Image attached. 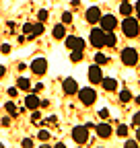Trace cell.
Listing matches in <instances>:
<instances>
[{"label": "cell", "instance_id": "cell-1", "mask_svg": "<svg viewBox=\"0 0 140 148\" xmlns=\"http://www.w3.org/2000/svg\"><path fill=\"white\" fill-rule=\"evenodd\" d=\"M121 31H124L126 37H136V35L140 33V25H138L136 18L126 16V18H124V23H121Z\"/></svg>", "mask_w": 140, "mask_h": 148}, {"label": "cell", "instance_id": "cell-2", "mask_svg": "<svg viewBox=\"0 0 140 148\" xmlns=\"http://www.w3.org/2000/svg\"><path fill=\"white\" fill-rule=\"evenodd\" d=\"M121 64H124V66H136L138 64V51L134 47L121 49Z\"/></svg>", "mask_w": 140, "mask_h": 148}, {"label": "cell", "instance_id": "cell-3", "mask_svg": "<svg viewBox=\"0 0 140 148\" xmlns=\"http://www.w3.org/2000/svg\"><path fill=\"white\" fill-rule=\"evenodd\" d=\"M78 99L82 105H93L97 101V92L91 88V86H86V88H78Z\"/></svg>", "mask_w": 140, "mask_h": 148}, {"label": "cell", "instance_id": "cell-4", "mask_svg": "<svg viewBox=\"0 0 140 148\" xmlns=\"http://www.w3.org/2000/svg\"><path fill=\"white\" fill-rule=\"evenodd\" d=\"M72 140L76 144H86V140H89V127L86 125H76L72 130Z\"/></svg>", "mask_w": 140, "mask_h": 148}, {"label": "cell", "instance_id": "cell-5", "mask_svg": "<svg viewBox=\"0 0 140 148\" xmlns=\"http://www.w3.org/2000/svg\"><path fill=\"white\" fill-rule=\"evenodd\" d=\"M91 45H93V47H97V49L105 47V31H103L101 27L91 31Z\"/></svg>", "mask_w": 140, "mask_h": 148}, {"label": "cell", "instance_id": "cell-6", "mask_svg": "<svg viewBox=\"0 0 140 148\" xmlns=\"http://www.w3.org/2000/svg\"><path fill=\"white\" fill-rule=\"evenodd\" d=\"M31 70H33V74H37V76H43L47 72V60L45 58H35L33 64H31Z\"/></svg>", "mask_w": 140, "mask_h": 148}, {"label": "cell", "instance_id": "cell-7", "mask_svg": "<svg viewBox=\"0 0 140 148\" xmlns=\"http://www.w3.org/2000/svg\"><path fill=\"white\" fill-rule=\"evenodd\" d=\"M99 25H101L103 31H113L115 25H117V21H115V16H113V14H101Z\"/></svg>", "mask_w": 140, "mask_h": 148}, {"label": "cell", "instance_id": "cell-8", "mask_svg": "<svg viewBox=\"0 0 140 148\" xmlns=\"http://www.w3.org/2000/svg\"><path fill=\"white\" fill-rule=\"evenodd\" d=\"M89 80H91V84H97V82L103 80V72H101V66L99 64H95V66L89 68Z\"/></svg>", "mask_w": 140, "mask_h": 148}, {"label": "cell", "instance_id": "cell-9", "mask_svg": "<svg viewBox=\"0 0 140 148\" xmlns=\"http://www.w3.org/2000/svg\"><path fill=\"white\" fill-rule=\"evenodd\" d=\"M62 90L66 92V95H74V92H78V82H76L74 78H64Z\"/></svg>", "mask_w": 140, "mask_h": 148}, {"label": "cell", "instance_id": "cell-10", "mask_svg": "<svg viewBox=\"0 0 140 148\" xmlns=\"http://www.w3.org/2000/svg\"><path fill=\"white\" fill-rule=\"evenodd\" d=\"M66 47L68 49H84V41L80 39V37H74V35H70V37H66Z\"/></svg>", "mask_w": 140, "mask_h": 148}, {"label": "cell", "instance_id": "cell-11", "mask_svg": "<svg viewBox=\"0 0 140 148\" xmlns=\"http://www.w3.org/2000/svg\"><path fill=\"white\" fill-rule=\"evenodd\" d=\"M97 136H99V138H103V140H107V138L111 136V125H109L107 121L99 123V125H97Z\"/></svg>", "mask_w": 140, "mask_h": 148}, {"label": "cell", "instance_id": "cell-12", "mask_svg": "<svg viewBox=\"0 0 140 148\" xmlns=\"http://www.w3.org/2000/svg\"><path fill=\"white\" fill-rule=\"evenodd\" d=\"M84 16H86V21H89L91 25H93V23H99V18H101V10H99L97 6H91L89 10H86V14H84Z\"/></svg>", "mask_w": 140, "mask_h": 148}, {"label": "cell", "instance_id": "cell-13", "mask_svg": "<svg viewBox=\"0 0 140 148\" xmlns=\"http://www.w3.org/2000/svg\"><path fill=\"white\" fill-rule=\"evenodd\" d=\"M39 103H41V101H39L37 95H27V97H25V109H31V111H33V109H39Z\"/></svg>", "mask_w": 140, "mask_h": 148}, {"label": "cell", "instance_id": "cell-14", "mask_svg": "<svg viewBox=\"0 0 140 148\" xmlns=\"http://www.w3.org/2000/svg\"><path fill=\"white\" fill-rule=\"evenodd\" d=\"M101 84H103V88L107 90V92H111V90H115V88H117V82H115L113 78H103V80H101Z\"/></svg>", "mask_w": 140, "mask_h": 148}, {"label": "cell", "instance_id": "cell-15", "mask_svg": "<svg viewBox=\"0 0 140 148\" xmlns=\"http://www.w3.org/2000/svg\"><path fill=\"white\" fill-rule=\"evenodd\" d=\"M45 31V27H43V23L39 21V23H33V31H31V35H29V39H33V37H37V35H41Z\"/></svg>", "mask_w": 140, "mask_h": 148}, {"label": "cell", "instance_id": "cell-16", "mask_svg": "<svg viewBox=\"0 0 140 148\" xmlns=\"http://www.w3.org/2000/svg\"><path fill=\"white\" fill-rule=\"evenodd\" d=\"M115 43H117V39H115L113 31H105V45H107V47H113Z\"/></svg>", "mask_w": 140, "mask_h": 148}, {"label": "cell", "instance_id": "cell-17", "mask_svg": "<svg viewBox=\"0 0 140 148\" xmlns=\"http://www.w3.org/2000/svg\"><path fill=\"white\" fill-rule=\"evenodd\" d=\"M132 10H134V6H132L130 2H121V6H119V12L124 14V16H130V14H132Z\"/></svg>", "mask_w": 140, "mask_h": 148}, {"label": "cell", "instance_id": "cell-18", "mask_svg": "<svg viewBox=\"0 0 140 148\" xmlns=\"http://www.w3.org/2000/svg\"><path fill=\"white\" fill-rule=\"evenodd\" d=\"M51 35H54L56 39H62V37L66 35V29H64V25H56V27H54V31H51Z\"/></svg>", "mask_w": 140, "mask_h": 148}, {"label": "cell", "instance_id": "cell-19", "mask_svg": "<svg viewBox=\"0 0 140 148\" xmlns=\"http://www.w3.org/2000/svg\"><path fill=\"white\" fill-rule=\"evenodd\" d=\"M16 86H19V90H27V88L31 86V82H29V78H25V76H21L19 80H16Z\"/></svg>", "mask_w": 140, "mask_h": 148}, {"label": "cell", "instance_id": "cell-20", "mask_svg": "<svg viewBox=\"0 0 140 148\" xmlns=\"http://www.w3.org/2000/svg\"><path fill=\"white\" fill-rule=\"evenodd\" d=\"M80 60H82V51L80 49H72V53H70V62H76L78 64Z\"/></svg>", "mask_w": 140, "mask_h": 148}, {"label": "cell", "instance_id": "cell-21", "mask_svg": "<svg viewBox=\"0 0 140 148\" xmlns=\"http://www.w3.org/2000/svg\"><path fill=\"white\" fill-rule=\"evenodd\" d=\"M107 62H109V58H107V56H105V53H101V51H99V53L95 56V64L103 66V64H107Z\"/></svg>", "mask_w": 140, "mask_h": 148}, {"label": "cell", "instance_id": "cell-22", "mask_svg": "<svg viewBox=\"0 0 140 148\" xmlns=\"http://www.w3.org/2000/svg\"><path fill=\"white\" fill-rule=\"evenodd\" d=\"M130 99H132V92H130V90H121V92H119V101H121V103H128Z\"/></svg>", "mask_w": 140, "mask_h": 148}, {"label": "cell", "instance_id": "cell-23", "mask_svg": "<svg viewBox=\"0 0 140 148\" xmlns=\"http://www.w3.org/2000/svg\"><path fill=\"white\" fill-rule=\"evenodd\" d=\"M117 136H119V138H126V136H128V125L121 123V125L117 127Z\"/></svg>", "mask_w": 140, "mask_h": 148}, {"label": "cell", "instance_id": "cell-24", "mask_svg": "<svg viewBox=\"0 0 140 148\" xmlns=\"http://www.w3.org/2000/svg\"><path fill=\"white\" fill-rule=\"evenodd\" d=\"M37 140H41V142L49 140V132H47V130H39V134H37Z\"/></svg>", "mask_w": 140, "mask_h": 148}, {"label": "cell", "instance_id": "cell-25", "mask_svg": "<svg viewBox=\"0 0 140 148\" xmlns=\"http://www.w3.org/2000/svg\"><path fill=\"white\" fill-rule=\"evenodd\" d=\"M4 107H6V111H8L10 115H16V105H14V103H6Z\"/></svg>", "mask_w": 140, "mask_h": 148}, {"label": "cell", "instance_id": "cell-26", "mask_svg": "<svg viewBox=\"0 0 140 148\" xmlns=\"http://www.w3.org/2000/svg\"><path fill=\"white\" fill-rule=\"evenodd\" d=\"M62 23H64V25L72 23V12H64V14H62Z\"/></svg>", "mask_w": 140, "mask_h": 148}, {"label": "cell", "instance_id": "cell-27", "mask_svg": "<svg viewBox=\"0 0 140 148\" xmlns=\"http://www.w3.org/2000/svg\"><path fill=\"white\" fill-rule=\"evenodd\" d=\"M37 18H39L41 23H43V21H47V10H43V8H41V10L37 12Z\"/></svg>", "mask_w": 140, "mask_h": 148}, {"label": "cell", "instance_id": "cell-28", "mask_svg": "<svg viewBox=\"0 0 140 148\" xmlns=\"http://www.w3.org/2000/svg\"><path fill=\"white\" fill-rule=\"evenodd\" d=\"M31 31H33V23H25V25H23V33L31 35Z\"/></svg>", "mask_w": 140, "mask_h": 148}, {"label": "cell", "instance_id": "cell-29", "mask_svg": "<svg viewBox=\"0 0 140 148\" xmlns=\"http://www.w3.org/2000/svg\"><path fill=\"white\" fill-rule=\"evenodd\" d=\"M31 119H33V121H39V119H41V113H39L37 109H33V113H31Z\"/></svg>", "mask_w": 140, "mask_h": 148}, {"label": "cell", "instance_id": "cell-30", "mask_svg": "<svg viewBox=\"0 0 140 148\" xmlns=\"http://www.w3.org/2000/svg\"><path fill=\"white\" fill-rule=\"evenodd\" d=\"M132 123H134V125H140V111L132 115Z\"/></svg>", "mask_w": 140, "mask_h": 148}, {"label": "cell", "instance_id": "cell-31", "mask_svg": "<svg viewBox=\"0 0 140 148\" xmlns=\"http://www.w3.org/2000/svg\"><path fill=\"white\" fill-rule=\"evenodd\" d=\"M99 117H101V119H107V117H109V111H107V109H101V111H99Z\"/></svg>", "mask_w": 140, "mask_h": 148}, {"label": "cell", "instance_id": "cell-32", "mask_svg": "<svg viewBox=\"0 0 140 148\" xmlns=\"http://www.w3.org/2000/svg\"><path fill=\"white\" fill-rule=\"evenodd\" d=\"M0 51H2V53H10V45L8 43H2V45H0Z\"/></svg>", "mask_w": 140, "mask_h": 148}, {"label": "cell", "instance_id": "cell-33", "mask_svg": "<svg viewBox=\"0 0 140 148\" xmlns=\"http://www.w3.org/2000/svg\"><path fill=\"white\" fill-rule=\"evenodd\" d=\"M21 146H27V148H31V146H33V140H31V138H25V140L21 142Z\"/></svg>", "mask_w": 140, "mask_h": 148}, {"label": "cell", "instance_id": "cell-34", "mask_svg": "<svg viewBox=\"0 0 140 148\" xmlns=\"http://www.w3.org/2000/svg\"><path fill=\"white\" fill-rule=\"evenodd\" d=\"M16 92H19V86H12V88H8V95H10V97H16Z\"/></svg>", "mask_w": 140, "mask_h": 148}, {"label": "cell", "instance_id": "cell-35", "mask_svg": "<svg viewBox=\"0 0 140 148\" xmlns=\"http://www.w3.org/2000/svg\"><path fill=\"white\" fill-rule=\"evenodd\" d=\"M136 146H138L136 140H128V142H126V148H136Z\"/></svg>", "mask_w": 140, "mask_h": 148}, {"label": "cell", "instance_id": "cell-36", "mask_svg": "<svg viewBox=\"0 0 140 148\" xmlns=\"http://www.w3.org/2000/svg\"><path fill=\"white\" fill-rule=\"evenodd\" d=\"M4 74H6V68H4L2 64H0V78H2V76H4Z\"/></svg>", "mask_w": 140, "mask_h": 148}, {"label": "cell", "instance_id": "cell-37", "mask_svg": "<svg viewBox=\"0 0 140 148\" xmlns=\"http://www.w3.org/2000/svg\"><path fill=\"white\" fill-rule=\"evenodd\" d=\"M134 10H136V14L140 16V0H138V2H136V6H134Z\"/></svg>", "mask_w": 140, "mask_h": 148}, {"label": "cell", "instance_id": "cell-38", "mask_svg": "<svg viewBox=\"0 0 140 148\" xmlns=\"http://www.w3.org/2000/svg\"><path fill=\"white\" fill-rule=\"evenodd\" d=\"M136 140L140 142V125H138V132H136Z\"/></svg>", "mask_w": 140, "mask_h": 148}, {"label": "cell", "instance_id": "cell-39", "mask_svg": "<svg viewBox=\"0 0 140 148\" xmlns=\"http://www.w3.org/2000/svg\"><path fill=\"white\" fill-rule=\"evenodd\" d=\"M134 101H136V103H138V105H140V95H138V97H136V99H134Z\"/></svg>", "mask_w": 140, "mask_h": 148}, {"label": "cell", "instance_id": "cell-40", "mask_svg": "<svg viewBox=\"0 0 140 148\" xmlns=\"http://www.w3.org/2000/svg\"><path fill=\"white\" fill-rule=\"evenodd\" d=\"M119 2H130V0H119Z\"/></svg>", "mask_w": 140, "mask_h": 148}]
</instances>
